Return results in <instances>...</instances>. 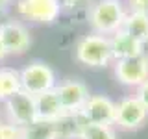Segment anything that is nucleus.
I'll return each instance as SVG.
<instances>
[{
	"label": "nucleus",
	"instance_id": "nucleus-14",
	"mask_svg": "<svg viewBox=\"0 0 148 139\" xmlns=\"http://www.w3.org/2000/svg\"><path fill=\"white\" fill-rule=\"evenodd\" d=\"M22 91L21 87V71L15 67L2 65L0 67V102Z\"/></svg>",
	"mask_w": 148,
	"mask_h": 139
},
{
	"label": "nucleus",
	"instance_id": "nucleus-9",
	"mask_svg": "<svg viewBox=\"0 0 148 139\" xmlns=\"http://www.w3.org/2000/svg\"><path fill=\"white\" fill-rule=\"evenodd\" d=\"M4 106V115L6 120L15 122L18 126H26L32 120L37 119V109H35V96L28 95L24 91H18L17 95L9 96L2 102Z\"/></svg>",
	"mask_w": 148,
	"mask_h": 139
},
{
	"label": "nucleus",
	"instance_id": "nucleus-17",
	"mask_svg": "<svg viewBox=\"0 0 148 139\" xmlns=\"http://www.w3.org/2000/svg\"><path fill=\"white\" fill-rule=\"evenodd\" d=\"M78 139H119L117 128L108 124H85Z\"/></svg>",
	"mask_w": 148,
	"mask_h": 139
},
{
	"label": "nucleus",
	"instance_id": "nucleus-22",
	"mask_svg": "<svg viewBox=\"0 0 148 139\" xmlns=\"http://www.w3.org/2000/svg\"><path fill=\"white\" fill-rule=\"evenodd\" d=\"M141 56L148 61V37H145V39L141 41Z\"/></svg>",
	"mask_w": 148,
	"mask_h": 139
},
{
	"label": "nucleus",
	"instance_id": "nucleus-13",
	"mask_svg": "<svg viewBox=\"0 0 148 139\" xmlns=\"http://www.w3.org/2000/svg\"><path fill=\"white\" fill-rule=\"evenodd\" d=\"M35 109H37V119H46V120H56L59 119L61 113H65L54 89L35 96Z\"/></svg>",
	"mask_w": 148,
	"mask_h": 139
},
{
	"label": "nucleus",
	"instance_id": "nucleus-12",
	"mask_svg": "<svg viewBox=\"0 0 148 139\" xmlns=\"http://www.w3.org/2000/svg\"><path fill=\"white\" fill-rule=\"evenodd\" d=\"M85 124H89L82 111L76 113H61L59 119H56V132H58V139H78L80 132L83 130Z\"/></svg>",
	"mask_w": 148,
	"mask_h": 139
},
{
	"label": "nucleus",
	"instance_id": "nucleus-6",
	"mask_svg": "<svg viewBox=\"0 0 148 139\" xmlns=\"http://www.w3.org/2000/svg\"><path fill=\"white\" fill-rule=\"evenodd\" d=\"M0 41L9 56H24L32 46V34L22 21L6 19L0 21Z\"/></svg>",
	"mask_w": 148,
	"mask_h": 139
},
{
	"label": "nucleus",
	"instance_id": "nucleus-2",
	"mask_svg": "<svg viewBox=\"0 0 148 139\" xmlns=\"http://www.w3.org/2000/svg\"><path fill=\"white\" fill-rule=\"evenodd\" d=\"M74 59L87 69H106L113 65V52L108 35L89 32L74 45Z\"/></svg>",
	"mask_w": 148,
	"mask_h": 139
},
{
	"label": "nucleus",
	"instance_id": "nucleus-19",
	"mask_svg": "<svg viewBox=\"0 0 148 139\" xmlns=\"http://www.w3.org/2000/svg\"><path fill=\"white\" fill-rule=\"evenodd\" d=\"M59 2H61L63 9H69V11H80V9H89L95 0H59Z\"/></svg>",
	"mask_w": 148,
	"mask_h": 139
},
{
	"label": "nucleus",
	"instance_id": "nucleus-23",
	"mask_svg": "<svg viewBox=\"0 0 148 139\" xmlns=\"http://www.w3.org/2000/svg\"><path fill=\"white\" fill-rule=\"evenodd\" d=\"M15 4V0H0V13H4L9 6H13Z\"/></svg>",
	"mask_w": 148,
	"mask_h": 139
},
{
	"label": "nucleus",
	"instance_id": "nucleus-16",
	"mask_svg": "<svg viewBox=\"0 0 148 139\" xmlns=\"http://www.w3.org/2000/svg\"><path fill=\"white\" fill-rule=\"evenodd\" d=\"M122 30L128 32L130 35H133L135 39L143 41L145 37H148V13L141 11H128L126 19H124Z\"/></svg>",
	"mask_w": 148,
	"mask_h": 139
},
{
	"label": "nucleus",
	"instance_id": "nucleus-15",
	"mask_svg": "<svg viewBox=\"0 0 148 139\" xmlns=\"http://www.w3.org/2000/svg\"><path fill=\"white\" fill-rule=\"evenodd\" d=\"M22 139H58L56 120L35 119L30 124L22 126Z\"/></svg>",
	"mask_w": 148,
	"mask_h": 139
},
{
	"label": "nucleus",
	"instance_id": "nucleus-5",
	"mask_svg": "<svg viewBox=\"0 0 148 139\" xmlns=\"http://www.w3.org/2000/svg\"><path fill=\"white\" fill-rule=\"evenodd\" d=\"M148 120V109L135 95L122 96L115 108V128L122 132H135L143 128Z\"/></svg>",
	"mask_w": 148,
	"mask_h": 139
},
{
	"label": "nucleus",
	"instance_id": "nucleus-20",
	"mask_svg": "<svg viewBox=\"0 0 148 139\" xmlns=\"http://www.w3.org/2000/svg\"><path fill=\"white\" fill-rule=\"evenodd\" d=\"M128 11H141L148 13V0H126Z\"/></svg>",
	"mask_w": 148,
	"mask_h": 139
},
{
	"label": "nucleus",
	"instance_id": "nucleus-11",
	"mask_svg": "<svg viewBox=\"0 0 148 139\" xmlns=\"http://www.w3.org/2000/svg\"><path fill=\"white\" fill-rule=\"evenodd\" d=\"M109 43H111V52H113V61L141 56V41L130 35L128 32H124L122 28L115 32L113 35H109Z\"/></svg>",
	"mask_w": 148,
	"mask_h": 139
},
{
	"label": "nucleus",
	"instance_id": "nucleus-10",
	"mask_svg": "<svg viewBox=\"0 0 148 139\" xmlns=\"http://www.w3.org/2000/svg\"><path fill=\"white\" fill-rule=\"evenodd\" d=\"M115 108L117 102L111 100L108 95H89L85 106L82 108V115L91 124H115Z\"/></svg>",
	"mask_w": 148,
	"mask_h": 139
},
{
	"label": "nucleus",
	"instance_id": "nucleus-24",
	"mask_svg": "<svg viewBox=\"0 0 148 139\" xmlns=\"http://www.w3.org/2000/svg\"><path fill=\"white\" fill-rule=\"evenodd\" d=\"M8 56H9V54H8V50H6V46H4V45H2V41H0V63H2V61H4V59H6V58H8Z\"/></svg>",
	"mask_w": 148,
	"mask_h": 139
},
{
	"label": "nucleus",
	"instance_id": "nucleus-4",
	"mask_svg": "<svg viewBox=\"0 0 148 139\" xmlns=\"http://www.w3.org/2000/svg\"><path fill=\"white\" fill-rule=\"evenodd\" d=\"M15 13L26 22L50 26L63 13V6L59 0H15Z\"/></svg>",
	"mask_w": 148,
	"mask_h": 139
},
{
	"label": "nucleus",
	"instance_id": "nucleus-8",
	"mask_svg": "<svg viewBox=\"0 0 148 139\" xmlns=\"http://www.w3.org/2000/svg\"><path fill=\"white\" fill-rule=\"evenodd\" d=\"M56 95L59 98V104L65 113H76L82 111L85 106L87 98H89L91 91L85 85V82H82L80 78H65V80L58 82V85L54 87Z\"/></svg>",
	"mask_w": 148,
	"mask_h": 139
},
{
	"label": "nucleus",
	"instance_id": "nucleus-25",
	"mask_svg": "<svg viewBox=\"0 0 148 139\" xmlns=\"http://www.w3.org/2000/svg\"><path fill=\"white\" fill-rule=\"evenodd\" d=\"M0 120H2V119H0Z\"/></svg>",
	"mask_w": 148,
	"mask_h": 139
},
{
	"label": "nucleus",
	"instance_id": "nucleus-18",
	"mask_svg": "<svg viewBox=\"0 0 148 139\" xmlns=\"http://www.w3.org/2000/svg\"><path fill=\"white\" fill-rule=\"evenodd\" d=\"M0 139H22V126L9 120H0Z\"/></svg>",
	"mask_w": 148,
	"mask_h": 139
},
{
	"label": "nucleus",
	"instance_id": "nucleus-7",
	"mask_svg": "<svg viewBox=\"0 0 148 139\" xmlns=\"http://www.w3.org/2000/svg\"><path fill=\"white\" fill-rule=\"evenodd\" d=\"M113 76L122 87L137 89L145 80H148V61L143 56L117 59L113 61Z\"/></svg>",
	"mask_w": 148,
	"mask_h": 139
},
{
	"label": "nucleus",
	"instance_id": "nucleus-3",
	"mask_svg": "<svg viewBox=\"0 0 148 139\" xmlns=\"http://www.w3.org/2000/svg\"><path fill=\"white\" fill-rule=\"evenodd\" d=\"M58 74L48 63L35 59L21 69V87L28 95H41V93L52 91L58 85Z\"/></svg>",
	"mask_w": 148,
	"mask_h": 139
},
{
	"label": "nucleus",
	"instance_id": "nucleus-1",
	"mask_svg": "<svg viewBox=\"0 0 148 139\" xmlns=\"http://www.w3.org/2000/svg\"><path fill=\"white\" fill-rule=\"evenodd\" d=\"M128 8L122 0H95L87 9V22L91 32L113 35L124 24Z\"/></svg>",
	"mask_w": 148,
	"mask_h": 139
},
{
	"label": "nucleus",
	"instance_id": "nucleus-21",
	"mask_svg": "<svg viewBox=\"0 0 148 139\" xmlns=\"http://www.w3.org/2000/svg\"><path fill=\"white\" fill-rule=\"evenodd\" d=\"M135 96L143 102V106L148 109V80H145L141 85L135 89Z\"/></svg>",
	"mask_w": 148,
	"mask_h": 139
}]
</instances>
